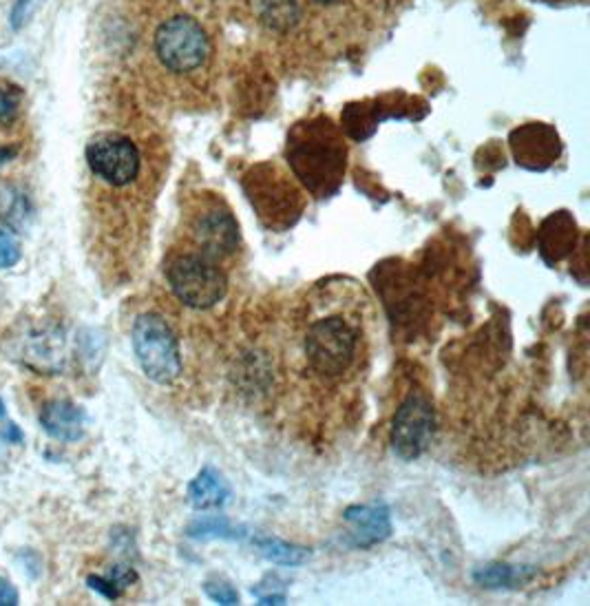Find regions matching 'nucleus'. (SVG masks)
<instances>
[{
	"label": "nucleus",
	"instance_id": "obj_1",
	"mask_svg": "<svg viewBox=\"0 0 590 606\" xmlns=\"http://www.w3.org/2000/svg\"><path fill=\"white\" fill-rule=\"evenodd\" d=\"M374 339V303L354 279L316 281L290 312L292 368L321 390H343L361 379Z\"/></svg>",
	"mask_w": 590,
	"mask_h": 606
},
{
	"label": "nucleus",
	"instance_id": "obj_2",
	"mask_svg": "<svg viewBox=\"0 0 590 606\" xmlns=\"http://www.w3.org/2000/svg\"><path fill=\"white\" fill-rule=\"evenodd\" d=\"M149 62L162 89L177 102L195 109L213 102L219 40L202 0H164L149 31Z\"/></svg>",
	"mask_w": 590,
	"mask_h": 606
},
{
	"label": "nucleus",
	"instance_id": "obj_3",
	"mask_svg": "<svg viewBox=\"0 0 590 606\" xmlns=\"http://www.w3.org/2000/svg\"><path fill=\"white\" fill-rule=\"evenodd\" d=\"M283 155L294 180L314 200H328L339 193L347 175L350 149L343 129L330 116L319 113L294 122Z\"/></svg>",
	"mask_w": 590,
	"mask_h": 606
},
{
	"label": "nucleus",
	"instance_id": "obj_4",
	"mask_svg": "<svg viewBox=\"0 0 590 606\" xmlns=\"http://www.w3.org/2000/svg\"><path fill=\"white\" fill-rule=\"evenodd\" d=\"M175 242L219 261L230 270L244 255V237H241V226L233 208L224 195L208 191V188L184 197Z\"/></svg>",
	"mask_w": 590,
	"mask_h": 606
},
{
	"label": "nucleus",
	"instance_id": "obj_5",
	"mask_svg": "<svg viewBox=\"0 0 590 606\" xmlns=\"http://www.w3.org/2000/svg\"><path fill=\"white\" fill-rule=\"evenodd\" d=\"M246 200L259 224L270 233H286L301 222L308 208V193L281 162L266 160L248 166L241 177Z\"/></svg>",
	"mask_w": 590,
	"mask_h": 606
},
{
	"label": "nucleus",
	"instance_id": "obj_6",
	"mask_svg": "<svg viewBox=\"0 0 590 606\" xmlns=\"http://www.w3.org/2000/svg\"><path fill=\"white\" fill-rule=\"evenodd\" d=\"M164 277L177 301L193 310H210L219 306L230 288L228 266L177 242L168 248Z\"/></svg>",
	"mask_w": 590,
	"mask_h": 606
},
{
	"label": "nucleus",
	"instance_id": "obj_7",
	"mask_svg": "<svg viewBox=\"0 0 590 606\" xmlns=\"http://www.w3.org/2000/svg\"><path fill=\"white\" fill-rule=\"evenodd\" d=\"M131 343L146 379L157 385H171L182 374V350L177 334L162 315L144 312L133 323Z\"/></svg>",
	"mask_w": 590,
	"mask_h": 606
},
{
	"label": "nucleus",
	"instance_id": "obj_8",
	"mask_svg": "<svg viewBox=\"0 0 590 606\" xmlns=\"http://www.w3.org/2000/svg\"><path fill=\"white\" fill-rule=\"evenodd\" d=\"M87 164L91 173L109 188H131L144 175V153L133 138L118 131H107L87 146Z\"/></svg>",
	"mask_w": 590,
	"mask_h": 606
},
{
	"label": "nucleus",
	"instance_id": "obj_9",
	"mask_svg": "<svg viewBox=\"0 0 590 606\" xmlns=\"http://www.w3.org/2000/svg\"><path fill=\"white\" fill-rule=\"evenodd\" d=\"M436 414L425 392H412L400 403L392 425V449L403 461H416L434 441Z\"/></svg>",
	"mask_w": 590,
	"mask_h": 606
},
{
	"label": "nucleus",
	"instance_id": "obj_10",
	"mask_svg": "<svg viewBox=\"0 0 590 606\" xmlns=\"http://www.w3.org/2000/svg\"><path fill=\"white\" fill-rule=\"evenodd\" d=\"M513 160L526 171H549L562 158V140L555 127L544 122H529L509 135Z\"/></svg>",
	"mask_w": 590,
	"mask_h": 606
},
{
	"label": "nucleus",
	"instance_id": "obj_11",
	"mask_svg": "<svg viewBox=\"0 0 590 606\" xmlns=\"http://www.w3.org/2000/svg\"><path fill=\"white\" fill-rule=\"evenodd\" d=\"M414 100L403 93H385L381 98L347 104L341 116V129L352 140L363 142L372 138L378 124L387 118H416Z\"/></svg>",
	"mask_w": 590,
	"mask_h": 606
},
{
	"label": "nucleus",
	"instance_id": "obj_12",
	"mask_svg": "<svg viewBox=\"0 0 590 606\" xmlns=\"http://www.w3.org/2000/svg\"><path fill=\"white\" fill-rule=\"evenodd\" d=\"M40 425L51 438H58L62 443H76L84 436L87 414L71 401H49L40 412Z\"/></svg>",
	"mask_w": 590,
	"mask_h": 606
},
{
	"label": "nucleus",
	"instance_id": "obj_13",
	"mask_svg": "<svg viewBox=\"0 0 590 606\" xmlns=\"http://www.w3.org/2000/svg\"><path fill=\"white\" fill-rule=\"evenodd\" d=\"M577 246L575 219L566 211L555 213L546 219L540 233V253L546 264H557L568 257Z\"/></svg>",
	"mask_w": 590,
	"mask_h": 606
},
{
	"label": "nucleus",
	"instance_id": "obj_14",
	"mask_svg": "<svg viewBox=\"0 0 590 606\" xmlns=\"http://www.w3.org/2000/svg\"><path fill=\"white\" fill-rule=\"evenodd\" d=\"M345 520L354 527L358 545H374L389 536L392 522H389V509L385 505H361L345 511Z\"/></svg>",
	"mask_w": 590,
	"mask_h": 606
},
{
	"label": "nucleus",
	"instance_id": "obj_15",
	"mask_svg": "<svg viewBox=\"0 0 590 606\" xmlns=\"http://www.w3.org/2000/svg\"><path fill=\"white\" fill-rule=\"evenodd\" d=\"M188 498L195 509L224 507L230 498V485L215 467H204L188 487Z\"/></svg>",
	"mask_w": 590,
	"mask_h": 606
},
{
	"label": "nucleus",
	"instance_id": "obj_16",
	"mask_svg": "<svg viewBox=\"0 0 590 606\" xmlns=\"http://www.w3.org/2000/svg\"><path fill=\"white\" fill-rule=\"evenodd\" d=\"M259 553L266 560L275 564H288V567H299L305 560L310 558V551L303 547L288 545V542L277 540V538H266L257 542Z\"/></svg>",
	"mask_w": 590,
	"mask_h": 606
},
{
	"label": "nucleus",
	"instance_id": "obj_17",
	"mask_svg": "<svg viewBox=\"0 0 590 606\" xmlns=\"http://www.w3.org/2000/svg\"><path fill=\"white\" fill-rule=\"evenodd\" d=\"M138 580L135 571L129 567H115L109 576H91L87 582L91 589H96L100 595L109 600H118L124 593V589L129 587L131 582Z\"/></svg>",
	"mask_w": 590,
	"mask_h": 606
},
{
	"label": "nucleus",
	"instance_id": "obj_18",
	"mask_svg": "<svg viewBox=\"0 0 590 606\" xmlns=\"http://www.w3.org/2000/svg\"><path fill=\"white\" fill-rule=\"evenodd\" d=\"M191 536L193 538H237L239 534H235V529L228 525L226 518L213 516V518L197 520L191 527Z\"/></svg>",
	"mask_w": 590,
	"mask_h": 606
},
{
	"label": "nucleus",
	"instance_id": "obj_19",
	"mask_svg": "<svg viewBox=\"0 0 590 606\" xmlns=\"http://www.w3.org/2000/svg\"><path fill=\"white\" fill-rule=\"evenodd\" d=\"M476 580L482 587H507L515 580V571L507 564H489L476 573Z\"/></svg>",
	"mask_w": 590,
	"mask_h": 606
},
{
	"label": "nucleus",
	"instance_id": "obj_20",
	"mask_svg": "<svg viewBox=\"0 0 590 606\" xmlns=\"http://www.w3.org/2000/svg\"><path fill=\"white\" fill-rule=\"evenodd\" d=\"M20 261V246L16 242V237L0 228V268H12Z\"/></svg>",
	"mask_w": 590,
	"mask_h": 606
},
{
	"label": "nucleus",
	"instance_id": "obj_21",
	"mask_svg": "<svg viewBox=\"0 0 590 606\" xmlns=\"http://www.w3.org/2000/svg\"><path fill=\"white\" fill-rule=\"evenodd\" d=\"M20 93L16 87L0 85V122H12L18 113Z\"/></svg>",
	"mask_w": 590,
	"mask_h": 606
},
{
	"label": "nucleus",
	"instance_id": "obj_22",
	"mask_svg": "<svg viewBox=\"0 0 590 606\" xmlns=\"http://www.w3.org/2000/svg\"><path fill=\"white\" fill-rule=\"evenodd\" d=\"M204 591L208 598L217 604H226V606L239 604V593L230 587L228 582H206Z\"/></svg>",
	"mask_w": 590,
	"mask_h": 606
},
{
	"label": "nucleus",
	"instance_id": "obj_23",
	"mask_svg": "<svg viewBox=\"0 0 590 606\" xmlns=\"http://www.w3.org/2000/svg\"><path fill=\"white\" fill-rule=\"evenodd\" d=\"M20 602V595H18V589L14 587L12 582L9 580H0V604L3 606H16Z\"/></svg>",
	"mask_w": 590,
	"mask_h": 606
},
{
	"label": "nucleus",
	"instance_id": "obj_24",
	"mask_svg": "<svg viewBox=\"0 0 590 606\" xmlns=\"http://www.w3.org/2000/svg\"><path fill=\"white\" fill-rule=\"evenodd\" d=\"M14 149H0V164H5L7 160H12L14 158Z\"/></svg>",
	"mask_w": 590,
	"mask_h": 606
},
{
	"label": "nucleus",
	"instance_id": "obj_25",
	"mask_svg": "<svg viewBox=\"0 0 590 606\" xmlns=\"http://www.w3.org/2000/svg\"><path fill=\"white\" fill-rule=\"evenodd\" d=\"M540 3H549V5H560V3H575V0H540ZM577 3H586V0H577Z\"/></svg>",
	"mask_w": 590,
	"mask_h": 606
},
{
	"label": "nucleus",
	"instance_id": "obj_26",
	"mask_svg": "<svg viewBox=\"0 0 590 606\" xmlns=\"http://www.w3.org/2000/svg\"><path fill=\"white\" fill-rule=\"evenodd\" d=\"M3 416H5V403L0 401V419H3Z\"/></svg>",
	"mask_w": 590,
	"mask_h": 606
}]
</instances>
